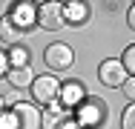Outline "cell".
<instances>
[{
  "instance_id": "6da1fadb",
  "label": "cell",
  "mask_w": 135,
  "mask_h": 129,
  "mask_svg": "<svg viewBox=\"0 0 135 129\" xmlns=\"http://www.w3.org/2000/svg\"><path fill=\"white\" fill-rule=\"evenodd\" d=\"M72 118H75L83 129H98L104 121H107V103L101 101L98 95H95V98L86 95V98L81 101V106H75Z\"/></svg>"
},
{
  "instance_id": "7a4b0ae2",
  "label": "cell",
  "mask_w": 135,
  "mask_h": 129,
  "mask_svg": "<svg viewBox=\"0 0 135 129\" xmlns=\"http://www.w3.org/2000/svg\"><path fill=\"white\" fill-rule=\"evenodd\" d=\"M43 63L49 72H69L75 66V49L69 43H49L43 49Z\"/></svg>"
},
{
  "instance_id": "3957f363",
  "label": "cell",
  "mask_w": 135,
  "mask_h": 129,
  "mask_svg": "<svg viewBox=\"0 0 135 129\" xmlns=\"http://www.w3.org/2000/svg\"><path fill=\"white\" fill-rule=\"evenodd\" d=\"M57 89H60V80L55 75H35L29 92H32V103L35 106H49L57 101Z\"/></svg>"
},
{
  "instance_id": "277c9868",
  "label": "cell",
  "mask_w": 135,
  "mask_h": 129,
  "mask_svg": "<svg viewBox=\"0 0 135 129\" xmlns=\"http://www.w3.org/2000/svg\"><path fill=\"white\" fill-rule=\"evenodd\" d=\"M9 20L17 26L23 34H26L32 26H37V3H29V0H20V3H12V12H9Z\"/></svg>"
},
{
  "instance_id": "5b68a950",
  "label": "cell",
  "mask_w": 135,
  "mask_h": 129,
  "mask_svg": "<svg viewBox=\"0 0 135 129\" xmlns=\"http://www.w3.org/2000/svg\"><path fill=\"white\" fill-rule=\"evenodd\" d=\"M63 3L57 0H46V3H37V26L46 29V32H57L63 26V14H60Z\"/></svg>"
},
{
  "instance_id": "8992f818",
  "label": "cell",
  "mask_w": 135,
  "mask_h": 129,
  "mask_svg": "<svg viewBox=\"0 0 135 129\" xmlns=\"http://www.w3.org/2000/svg\"><path fill=\"white\" fill-rule=\"evenodd\" d=\"M127 72H124V66H121V60L118 57H107V60H101V66H98V80L109 86V89H121V83L127 80Z\"/></svg>"
},
{
  "instance_id": "52a82bcc",
  "label": "cell",
  "mask_w": 135,
  "mask_h": 129,
  "mask_svg": "<svg viewBox=\"0 0 135 129\" xmlns=\"http://www.w3.org/2000/svg\"><path fill=\"white\" fill-rule=\"evenodd\" d=\"M83 98H86V86H83L81 80H66V83H60V89H57V103H60L66 112H75V106H81Z\"/></svg>"
},
{
  "instance_id": "ba28073f",
  "label": "cell",
  "mask_w": 135,
  "mask_h": 129,
  "mask_svg": "<svg viewBox=\"0 0 135 129\" xmlns=\"http://www.w3.org/2000/svg\"><path fill=\"white\" fill-rule=\"evenodd\" d=\"M15 118H17V126L20 129H40V109L32 101H20L12 106Z\"/></svg>"
},
{
  "instance_id": "9c48e42d",
  "label": "cell",
  "mask_w": 135,
  "mask_h": 129,
  "mask_svg": "<svg viewBox=\"0 0 135 129\" xmlns=\"http://www.w3.org/2000/svg\"><path fill=\"white\" fill-rule=\"evenodd\" d=\"M60 14H63V23L81 26V23L89 20V3H83V0H69V3H63Z\"/></svg>"
},
{
  "instance_id": "30bf717a",
  "label": "cell",
  "mask_w": 135,
  "mask_h": 129,
  "mask_svg": "<svg viewBox=\"0 0 135 129\" xmlns=\"http://www.w3.org/2000/svg\"><path fill=\"white\" fill-rule=\"evenodd\" d=\"M69 115H72V112H66V109H63L57 101L49 103V106L40 112V129H57L63 121H66V118H69Z\"/></svg>"
},
{
  "instance_id": "8fae6325",
  "label": "cell",
  "mask_w": 135,
  "mask_h": 129,
  "mask_svg": "<svg viewBox=\"0 0 135 129\" xmlns=\"http://www.w3.org/2000/svg\"><path fill=\"white\" fill-rule=\"evenodd\" d=\"M6 80H9V86H12V89L23 92V89H29V86H32V80H35V72H32V66H23V69H9Z\"/></svg>"
},
{
  "instance_id": "7c38bea8",
  "label": "cell",
  "mask_w": 135,
  "mask_h": 129,
  "mask_svg": "<svg viewBox=\"0 0 135 129\" xmlns=\"http://www.w3.org/2000/svg\"><path fill=\"white\" fill-rule=\"evenodd\" d=\"M0 40H3V43H9V46H17V43L23 40V32L9 20V14H3V17H0Z\"/></svg>"
},
{
  "instance_id": "4fadbf2b",
  "label": "cell",
  "mask_w": 135,
  "mask_h": 129,
  "mask_svg": "<svg viewBox=\"0 0 135 129\" xmlns=\"http://www.w3.org/2000/svg\"><path fill=\"white\" fill-rule=\"evenodd\" d=\"M6 60H9V69H23V66H29V49L23 43H17L6 52Z\"/></svg>"
},
{
  "instance_id": "5bb4252c",
  "label": "cell",
  "mask_w": 135,
  "mask_h": 129,
  "mask_svg": "<svg viewBox=\"0 0 135 129\" xmlns=\"http://www.w3.org/2000/svg\"><path fill=\"white\" fill-rule=\"evenodd\" d=\"M121 66L129 77H135V46H127L124 54H121Z\"/></svg>"
},
{
  "instance_id": "9a60e30c",
  "label": "cell",
  "mask_w": 135,
  "mask_h": 129,
  "mask_svg": "<svg viewBox=\"0 0 135 129\" xmlns=\"http://www.w3.org/2000/svg\"><path fill=\"white\" fill-rule=\"evenodd\" d=\"M0 129H20L12 109H3V112H0Z\"/></svg>"
},
{
  "instance_id": "2e32d148",
  "label": "cell",
  "mask_w": 135,
  "mask_h": 129,
  "mask_svg": "<svg viewBox=\"0 0 135 129\" xmlns=\"http://www.w3.org/2000/svg\"><path fill=\"white\" fill-rule=\"evenodd\" d=\"M121 129H135V103H129L124 109V118H121Z\"/></svg>"
},
{
  "instance_id": "e0dca14e",
  "label": "cell",
  "mask_w": 135,
  "mask_h": 129,
  "mask_svg": "<svg viewBox=\"0 0 135 129\" xmlns=\"http://www.w3.org/2000/svg\"><path fill=\"white\" fill-rule=\"evenodd\" d=\"M121 89H124V95L132 101V98H135V77H127V80L121 83Z\"/></svg>"
},
{
  "instance_id": "ac0fdd59",
  "label": "cell",
  "mask_w": 135,
  "mask_h": 129,
  "mask_svg": "<svg viewBox=\"0 0 135 129\" xmlns=\"http://www.w3.org/2000/svg\"><path fill=\"white\" fill-rule=\"evenodd\" d=\"M9 75V60H6V52L0 49V80Z\"/></svg>"
},
{
  "instance_id": "d6986e66",
  "label": "cell",
  "mask_w": 135,
  "mask_h": 129,
  "mask_svg": "<svg viewBox=\"0 0 135 129\" xmlns=\"http://www.w3.org/2000/svg\"><path fill=\"white\" fill-rule=\"evenodd\" d=\"M57 129H83V126L78 123V121H75V118H72V115H69V118H66V121H63V123H60Z\"/></svg>"
},
{
  "instance_id": "ffe728a7",
  "label": "cell",
  "mask_w": 135,
  "mask_h": 129,
  "mask_svg": "<svg viewBox=\"0 0 135 129\" xmlns=\"http://www.w3.org/2000/svg\"><path fill=\"white\" fill-rule=\"evenodd\" d=\"M127 23L129 29H135V6H129V12H127Z\"/></svg>"
},
{
  "instance_id": "44dd1931",
  "label": "cell",
  "mask_w": 135,
  "mask_h": 129,
  "mask_svg": "<svg viewBox=\"0 0 135 129\" xmlns=\"http://www.w3.org/2000/svg\"><path fill=\"white\" fill-rule=\"evenodd\" d=\"M3 109H6V103H3V95H0V112H3Z\"/></svg>"
}]
</instances>
